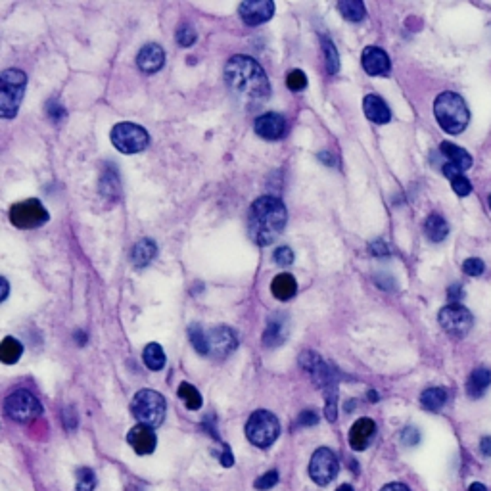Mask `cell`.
I'll list each match as a JSON object with an SVG mask.
<instances>
[{
	"instance_id": "cell-13",
	"label": "cell",
	"mask_w": 491,
	"mask_h": 491,
	"mask_svg": "<svg viewBox=\"0 0 491 491\" xmlns=\"http://www.w3.org/2000/svg\"><path fill=\"white\" fill-rule=\"evenodd\" d=\"M238 14L242 22L250 27L261 25L269 22L275 14V2L273 0H246L238 6Z\"/></svg>"
},
{
	"instance_id": "cell-12",
	"label": "cell",
	"mask_w": 491,
	"mask_h": 491,
	"mask_svg": "<svg viewBox=\"0 0 491 491\" xmlns=\"http://www.w3.org/2000/svg\"><path fill=\"white\" fill-rule=\"evenodd\" d=\"M206 341L207 355L215 357V359L229 357L230 353H234L238 346L236 332L229 326H217V328L206 330Z\"/></svg>"
},
{
	"instance_id": "cell-34",
	"label": "cell",
	"mask_w": 491,
	"mask_h": 491,
	"mask_svg": "<svg viewBox=\"0 0 491 491\" xmlns=\"http://www.w3.org/2000/svg\"><path fill=\"white\" fill-rule=\"evenodd\" d=\"M188 336H191L192 346H194V349L198 351L200 355H207L206 330H204V328H202V326H200L198 323H194V325H191V328H188Z\"/></svg>"
},
{
	"instance_id": "cell-38",
	"label": "cell",
	"mask_w": 491,
	"mask_h": 491,
	"mask_svg": "<svg viewBox=\"0 0 491 491\" xmlns=\"http://www.w3.org/2000/svg\"><path fill=\"white\" fill-rule=\"evenodd\" d=\"M449 181H451L453 192H455L457 196H460V198H465V196H468V194L472 192V184H470V181H468L465 175H455Z\"/></svg>"
},
{
	"instance_id": "cell-7",
	"label": "cell",
	"mask_w": 491,
	"mask_h": 491,
	"mask_svg": "<svg viewBox=\"0 0 491 491\" xmlns=\"http://www.w3.org/2000/svg\"><path fill=\"white\" fill-rule=\"evenodd\" d=\"M110 138L111 144L121 154H127V156L143 152L150 143V136L146 133V129L136 125V123H131V121L118 123L115 127L111 129Z\"/></svg>"
},
{
	"instance_id": "cell-6",
	"label": "cell",
	"mask_w": 491,
	"mask_h": 491,
	"mask_svg": "<svg viewBox=\"0 0 491 491\" xmlns=\"http://www.w3.org/2000/svg\"><path fill=\"white\" fill-rule=\"evenodd\" d=\"M280 434V422L271 411H255L246 422V436L255 447H269Z\"/></svg>"
},
{
	"instance_id": "cell-53",
	"label": "cell",
	"mask_w": 491,
	"mask_h": 491,
	"mask_svg": "<svg viewBox=\"0 0 491 491\" xmlns=\"http://www.w3.org/2000/svg\"><path fill=\"white\" fill-rule=\"evenodd\" d=\"M488 204H490V209H491V194H490V198H488Z\"/></svg>"
},
{
	"instance_id": "cell-27",
	"label": "cell",
	"mask_w": 491,
	"mask_h": 491,
	"mask_svg": "<svg viewBox=\"0 0 491 491\" xmlns=\"http://www.w3.org/2000/svg\"><path fill=\"white\" fill-rule=\"evenodd\" d=\"M445 403H447V389L445 388H428L420 396V405L426 411H440Z\"/></svg>"
},
{
	"instance_id": "cell-42",
	"label": "cell",
	"mask_w": 491,
	"mask_h": 491,
	"mask_svg": "<svg viewBox=\"0 0 491 491\" xmlns=\"http://www.w3.org/2000/svg\"><path fill=\"white\" fill-rule=\"evenodd\" d=\"M47 111H48V115H50V119H54V121H62L65 115L64 106H62V104H58L56 100H50V102L47 104Z\"/></svg>"
},
{
	"instance_id": "cell-8",
	"label": "cell",
	"mask_w": 491,
	"mask_h": 491,
	"mask_svg": "<svg viewBox=\"0 0 491 491\" xmlns=\"http://www.w3.org/2000/svg\"><path fill=\"white\" fill-rule=\"evenodd\" d=\"M437 321H440V325H442L445 332L453 336V338H465L470 332L472 325H474L472 313L467 307H462L460 303L445 305L444 309L440 311Z\"/></svg>"
},
{
	"instance_id": "cell-26",
	"label": "cell",
	"mask_w": 491,
	"mask_h": 491,
	"mask_svg": "<svg viewBox=\"0 0 491 491\" xmlns=\"http://www.w3.org/2000/svg\"><path fill=\"white\" fill-rule=\"evenodd\" d=\"M424 232L432 242H444L447 234H449V225L440 214L428 215L426 223H424Z\"/></svg>"
},
{
	"instance_id": "cell-10",
	"label": "cell",
	"mask_w": 491,
	"mask_h": 491,
	"mask_svg": "<svg viewBox=\"0 0 491 491\" xmlns=\"http://www.w3.org/2000/svg\"><path fill=\"white\" fill-rule=\"evenodd\" d=\"M48 221L47 207L39 200H25L10 209V223L17 229H37Z\"/></svg>"
},
{
	"instance_id": "cell-37",
	"label": "cell",
	"mask_w": 491,
	"mask_h": 491,
	"mask_svg": "<svg viewBox=\"0 0 491 491\" xmlns=\"http://www.w3.org/2000/svg\"><path fill=\"white\" fill-rule=\"evenodd\" d=\"M286 87L290 88V90H303V88L307 87L305 73L301 72V70H292V72L286 75Z\"/></svg>"
},
{
	"instance_id": "cell-17",
	"label": "cell",
	"mask_w": 491,
	"mask_h": 491,
	"mask_svg": "<svg viewBox=\"0 0 491 491\" xmlns=\"http://www.w3.org/2000/svg\"><path fill=\"white\" fill-rule=\"evenodd\" d=\"M361 64H363V70L369 75H386L389 73V56L378 47H367L363 50V56H361Z\"/></svg>"
},
{
	"instance_id": "cell-21",
	"label": "cell",
	"mask_w": 491,
	"mask_h": 491,
	"mask_svg": "<svg viewBox=\"0 0 491 491\" xmlns=\"http://www.w3.org/2000/svg\"><path fill=\"white\" fill-rule=\"evenodd\" d=\"M286 336H288V319H286V315H282V313L273 315L269 319L267 330L263 334V344L267 348H277L286 340Z\"/></svg>"
},
{
	"instance_id": "cell-50",
	"label": "cell",
	"mask_w": 491,
	"mask_h": 491,
	"mask_svg": "<svg viewBox=\"0 0 491 491\" xmlns=\"http://www.w3.org/2000/svg\"><path fill=\"white\" fill-rule=\"evenodd\" d=\"M6 296H8V280L2 278V296H0V300L4 301L6 300Z\"/></svg>"
},
{
	"instance_id": "cell-52",
	"label": "cell",
	"mask_w": 491,
	"mask_h": 491,
	"mask_svg": "<svg viewBox=\"0 0 491 491\" xmlns=\"http://www.w3.org/2000/svg\"><path fill=\"white\" fill-rule=\"evenodd\" d=\"M336 491H353V488H351V485H348V483H344V485H340V488H338Z\"/></svg>"
},
{
	"instance_id": "cell-4",
	"label": "cell",
	"mask_w": 491,
	"mask_h": 491,
	"mask_svg": "<svg viewBox=\"0 0 491 491\" xmlns=\"http://www.w3.org/2000/svg\"><path fill=\"white\" fill-rule=\"evenodd\" d=\"M27 75L22 70H6L0 75V118H16L19 104L24 100Z\"/></svg>"
},
{
	"instance_id": "cell-18",
	"label": "cell",
	"mask_w": 491,
	"mask_h": 491,
	"mask_svg": "<svg viewBox=\"0 0 491 491\" xmlns=\"http://www.w3.org/2000/svg\"><path fill=\"white\" fill-rule=\"evenodd\" d=\"M163 62H166V54H163V48L159 45H144L136 54V65L144 73L159 72L163 67Z\"/></svg>"
},
{
	"instance_id": "cell-9",
	"label": "cell",
	"mask_w": 491,
	"mask_h": 491,
	"mask_svg": "<svg viewBox=\"0 0 491 491\" xmlns=\"http://www.w3.org/2000/svg\"><path fill=\"white\" fill-rule=\"evenodd\" d=\"M4 411L12 420L17 422H29L35 420L40 414V403L37 397L33 396L27 389H17L14 394H10L4 401Z\"/></svg>"
},
{
	"instance_id": "cell-11",
	"label": "cell",
	"mask_w": 491,
	"mask_h": 491,
	"mask_svg": "<svg viewBox=\"0 0 491 491\" xmlns=\"http://www.w3.org/2000/svg\"><path fill=\"white\" fill-rule=\"evenodd\" d=\"M338 474V459L328 447H321L313 453L309 462V476L317 485H328Z\"/></svg>"
},
{
	"instance_id": "cell-2",
	"label": "cell",
	"mask_w": 491,
	"mask_h": 491,
	"mask_svg": "<svg viewBox=\"0 0 491 491\" xmlns=\"http://www.w3.org/2000/svg\"><path fill=\"white\" fill-rule=\"evenodd\" d=\"M288 221V211L282 200L275 196L257 198L248 211V234L257 246L273 244Z\"/></svg>"
},
{
	"instance_id": "cell-41",
	"label": "cell",
	"mask_w": 491,
	"mask_h": 491,
	"mask_svg": "<svg viewBox=\"0 0 491 491\" xmlns=\"http://www.w3.org/2000/svg\"><path fill=\"white\" fill-rule=\"evenodd\" d=\"M273 259H275V263H278V265H282V267L292 265L293 252L288 248V246H278L277 250H275V254H273Z\"/></svg>"
},
{
	"instance_id": "cell-48",
	"label": "cell",
	"mask_w": 491,
	"mask_h": 491,
	"mask_svg": "<svg viewBox=\"0 0 491 491\" xmlns=\"http://www.w3.org/2000/svg\"><path fill=\"white\" fill-rule=\"evenodd\" d=\"M221 462H223V467H232V462H234V459H232V453H230V449L227 447V445L223 447Z\"/></svg>"
},
{
	"instance_id": "cell-39",
	"label": "cell",
	"mask_w": 491,
	"mask_h": 491,
	"mask_svg": "<svg viewBox=\"0 0 491 491\" xmlns=\"http://www.w3.org/2000/svg\"><path fill=\"white\" fill-rule=\"evenodd\" d=\"M278 483V472L277 470H271V472H267V474H263L261 478H257L254 482L255 490L259 491H267L271 490V488H275Z\"/></svg>"
},
{
	"instance_id": "cell-15",
	"label": "cell",
	"mask_w": 491,
	"mask_h": 491,
	"mask_svg": "<svg viewBox=\"0 0 491 491\" xmlns=\"http://www.w3.org/2000/svg\"><path fill=\"white\" fill-rule=\"evenodd\" d=\"M254 129L255 133L265 140H278L286 133V121L280 113L269 111V113H263L255 119Z\"/></svg>"
},
{
	"instance_id": "cell-44",
	"label": "cell",
	"mask_w": 491,
	"mask_h": 491,
	"mask_svg": "<svg viewBox=\"0 0 491 491\" xmlns=\"http://www.w3.org/2000/svg\"><path fill=\"white\" fill-rule=\"evenodd\" d=\"M317 422H319V417L313 411L301 412L300 420H298V424H300V426H313V424H317Z\"/></svg>"
},
{
	"instance_id": "cell-25",
	"label": "cell",
	"mask_w": 491,
	"mask_h": 491,
	"mask_svg": "<svg viewBox=\"0 0 491 491\" xmlns=\"http://www.w3.org/2000/svg\"><path fill=\"white\" fill-rule=\"evenodd\" d=\"M156 255H158V246H156V242L150 240V238H144V240H140V242H136L135 244L131 259H133V265H135V267H146V265H150V263L156 259Z\"/></svg>"
},
{
	"instance_id": "cell-31",
	"label": "cell",
	"mask_w": 491,
	"mask_h": 491,
	"mask_svg": "<svg viewBox=\"0 0 491 491\" xmlns=\"http://www.w3.org/2000/svg\"><path fill=\"white\" fill-rule=\"evenodd\" d=\"M338 12L348 22H363L367 16V8L361 0H341L338 2Z\"/></svg>"
},
{
	"instance_id": "cell-30",
	"label": "cell",
	"mask_w": 491,
	"mask_h": 491,
	"mask_svg": "<svg viewBox=\"0 0 491 491\" xmlns=\"http://www.w3.org/2000/svg\"><path fill=\"white\" fill-rule=\"evenodd\" d=\"M143 359L144 364H146L150 371H161V369L166 367V353H163V348H161L159 344H156V341H152V344H148V346L144 348Z\"/></svg>"
},
{
	"instance_id": "cell-45",
	"label": "cell",
	"mask_w": 491,
	"mask_h": 491,
	"mask_svg": "<svg viewBox=\"0 0 491 491\" xmlns=\"http://www.w3.org/2000/svg\"><path fill=\"white\" fill-rule=\"evenodd\" d=\"M369 252L373 255H388L389 250L388 246L384 244V242H374V244L369 246Z\"/></svg>"
},
{
	"instance_id": "cell-19",
	"label": "cell",
	"mask_w": 491,
	"mask_h": 491,
	"mask_svg": "<svg viewBox=\"0 0 491 491\" xmlns=\"http://www.w3.org/2000/svg\"><path fill=\"white\" fill-rule=\"evenodd\" d=\"M376 434V424L371 419H359L349 430V445L355 451H363Z\"/></svg>"
},
{
	"instance_id": "cell-46",
	"label": "cell",
	"mask_w": 491,
	"mask_h": 491,
	"mask_svg": "<svg viewBox=\"0 0 491 491\" xmlns=\"http://www.w3.org/2000/svg\"><path fill=\"white\" fill-rule=\"evenodd\" d=\"M447 296H449V300H451L453 303H459V300L462 298V286H460V284L451 286V288H449V293H447Z\"/></svg>"
},
{
	"instance_id": "cell-40",
	"label": "cell",
	"mask_w": 491,
	"mask_h": 491,
	"mask_svg": "<svg viewBox=\"0 0 491 491\" xmlns=\"http://www.w3.org/2000/svg\"><path fill=\"white\" fill-rule=\"evenodd\" d=\"M462 271L467 273L468 277H480V275H483V271H485V265L478 257H468L467 261L462 263Z\"/></svg>"
},
{
	"instance_id": "cell-28",
	"label": "cell",
	"mask_w": 491,
	"mask_h": 491,
	"mask_svg": "<svg viewBox=\"0 0 491 491\" xmlns=\"http://www.w3.org/2000/svg\"><path fill=\"white\" fill-rule=\"evenodd\" d=\"M24 353V346L22 341L16 340V338H4L2 344H0V361L4 364H14L19 361V357Z\"/></svg>"
},
{
	"instance_id": "cell-3",
	"label": "cell",
	"mask_w": 491,
	"mask_h": 491,
	"mask_svg": "<svg viewBox=\"0 0 491 491\" xmlns=\"http://www.w3.org/2000/svg\"><path fill=\"white\" fill-rule=\"evenodd\" d=\"M434 115L440 127L444 129L447 135L462 133L470 121V111H468L465 98L451 90H445L437 96L434 102Z\"/></svg>"
},
{
	"instance_id": "cell-22",
	"label": "cell",
	"mask_w": 491,
	"mask_h": 491,
	"mask_svg": "<svg viewBox=\"0 0 491 491\" xmlns=\"http://www.w3.org/2000/svg\"><path fill=\"white\" fill-rule=\"evenodd\" d=\"M491 386V371L485 367H478L474 369L467 380V394L472 399H480V397L490 389Z\"/></svg>"
},
{
	"instance_id": "cell-43",
	"label": "cell",
	"mask_w": 491,
	"mask_h": 491,
	"mask_svg": "<svg viewBox=\"0 0 491 491\" xmlns=\"http://www.w3.org/2000/svg\"><path fill=\"white\" fill-rule=\"evenodd\" d=\"M405 445H417L420 442V434L417 428H405L403 434H401Z\"/></svg>"
},
{
	"instance_id": "cell-1",
	"label": "cell",
	"mask_w": 491,
	"mask_h": 491,
	"mask_svg": "<svg viewBox=\"0 0 491 491\" xmlns=\"http://www.w3.org/2000/svg\"><path fill=\"white\" fill-rule=\"evenodd\" d=\"M225 81L234 98L248 110H255V106L269 98L271 85L267 73L250 56H232L225 65Z\"/></svg>"
},
{
	"instance_id": "cell-49",
	"label": "cell",
	"mask_w": 491,
	"mask_h": 491,
	"mask_svg": "<svg viewBox=\"0 0 491 491\" xmlns=\"http://www.w3.org/2000/svg\"><path fill=\"white\" fill-rule=\"evenodd\" d=\"M380 491H411L407 485H403V483H388V485H384Z\"/></svg>"
},
{
	"instance_id": "cell-14",
	"label": "cell",
	"mask_w": 491,
	"mask_h": 491,
	"mask_svg": "<svg viewBox=\"0 0 491 491\" xmlns=\"http://www.w3.org/2000/svg\"><path fill=\"white\" fill-rule=\"evenodd\" d=\"M300 363L301 367L311 374L313 382H315L323 392L336 384V380H334V376H332V371L326 367L325 361H323L315 351H303L300 357Z\"/></svg>"
},
{
	"instance_id": "cell-20",
	"label": "cell",
	"mask_w": 491,
	"mask_h": 491,
	"mask_svg": "<svg viewBox=\"0 0 491 491\" xmlns=\"http://www.w3.org/2000/svg\"><path fill=\"white\" fill-rule=\"evenodd\" d=\"M363 111L364 115H367V119L376 123V125H386L389 119H392V111H389L388 104L376 95L364 96Z\"/></svg>"
},
{
	"instance_id": "cell-47",
	"label": "cell",
	"mask_w": 491,
	"mask_h": 491,
	"mask_svg": "<svg viewBox=\"0 0 491 491\" xmlns=\"http://www.w3.org/2000/svg\"><path fill=\"white\" fill-rule=\"evenodd\" d=\"M480 451L483 453V457H491V436L480 440Z\"/></svg>"
},
{
	"instance_id": "cell-29",
	"label": "cell",
	"mask_w": 491,
	"mask_h": 491,
	"mask_svg": "<svg viewBox=\"0 0 491 491\" xmlns=\"http://www.w3.org/2000/svg\"><path fill=\"white\" fill-rule=\"evenodd\" d=\"M100 192L106 198H118L121 192V182H119V175L115 171V167H106L102 179H100Z\"/></svg>"
},
{
	"instance_id": "cell-5",
	"label": "cell",
	"mask_w": 491,
	"mask_h": 491,
	"mask_svg": "<svg viewBox=\"0 0 491 491\" xmlns=\"http://www.w3.org/2000/svg\"><path fill=\"white\" fill-rule=\"evenodd\" d=\"M131 412L138 420V424L156 428L166 419V399H163V396L159 392L140 389L133 397Z\"/></svg>"
},
{
	"instance_id": "cell-35",
	"label": "cell",
	"mask_w": 491,
	"mask_h": 491,
	"mask_svg": "<svg viewBox=\"0 0 491 491\" xmlns=\"http://www.w3.org/2000/svg\"><path fill=\"white\" fill-rule=\"evenodd\" d=\"M96 488V474L95 470L83 467L77 470V483L75 490L77 491H92Z\"/></svg>"
},
{
	"instance_id": "cell-33",
	"label": "cell",
	"mask_w": 491,
	"mask_h": 491,
	"mask_svg": "<svg viewBox=\"0 0 491 491\" xmlns=\"http://www.w3.org/2000/svg\"><path fill=\"white\" fill-rule=\"evenodd\" d=\"M323 50H325L326 72L330 73V75L340 72V56H338V50H336L334 42L328 37L323 39Z\"/></svg>"
},
{
	"instance_id": "cell-24",
	"label": "cell",
	"mask_w": 491,
	"mask_h": 491,
	"mask_svg": "<svg viewBox=\"0 0 491 491\" xmlns=\"http://www.w3.org/2000/svg\"><path fill=\"white\" fill-rule=\"evenodd\" d=\"M271 292L280 301L292 300L293 296H296V292H298V282H296V278H293L292 275L282 273V275H277V277L273 278V282H271Z\"/></svg>"
},
{
	"instance_id": "cell-16",
	"label": "cell",
	"mask_w": 491,
	"mask_h": 491,
	"mask_svg": "<svg viewBox=\"0 0 491 491\" xmlns=\"http://www.w3.org/2000/svg\"><path fill=\"white\" fill-rule=\"evenodd\" d=\"M127 442L138 455H150L156 449L158 437L154 434V428L136 424L135 428H131V432L127 434Z\"/></svg>"
},
{
	"instance_id": "cell-51",
	"label": "cell",
	"mask_w": 491,
	"mask_h": 491,
	"mask_svg": "<svg viewBox=\"0 0 491 491\" xmlns=\"http://www.w3.org/2000/svg\"><path fill=\"white\" fill-rule=\"evenodd\" d=\"M468 491H488V490H485V485H483V483L474 482L470 488H468Z\"/></svg>"
},
{
	"instance_id": "cell-32",
	"label": "cell",
	"mask_w": 491,
	"mask_h": 491,
	"mask_svg": "<svg viewBox=\"0 0 491 491\" xmlns=\"http://www.w3.org/2000/svg\"><path fill=\"white\" fill-rule=\"evenodd\" d=\"M179 397L182 399V403L186 405L191 411H198L200 407H202V394H200L198 389L194 388L192 384H188V382H182L181 386H179Z\"/></svg>"
},
{
	"instance_id": "cell-36",
	"label": "cell",
	"mask_w": 491,
	"mask_h": 491,
	"mask_svg": "<svg viewBox=\"0 0 491 491\" xmlns=\"http://www.w3.org/2000/svg\"><path fill=\"white\" fill-rule=\"evenodd\" d=\"M196 39H198V35H196L192 25L184 24L179 27V31H177V42H179L181 47H192V45L196 42Z\"/></svg>"
},
{
	"instance_id": "cell-23",
	"label": "cell",
	"mask_w": 491,
	"mask_h": 491,
	"mask_svg": "<svg viewBox=\"0 0 491 491\" xmlns=\"http://www.w3.org/2000/svg\"><path fill=\"white\" fill-rule=\"evenodd\" d=\"M440 152L447 158V163L457 167L460 173H465V171H468L472 167V156L465 148L457 146V144L442 143L440 144Z\"/></svg>"
}]
</instances>
